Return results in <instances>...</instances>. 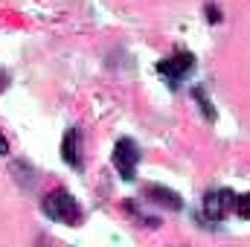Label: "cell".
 I'll use <instances>...</instances> for the list:
<instances>
[{
	"label": "cell",
	"instance_id": "obj_6",
	"mask_svg": "<svg viewBox=\"0 0 250 247\" xmlns=\"http://www.w3.org/2000/svg\"><path fill=\"white\" fill-rule=\"evenodd\" d=\"M146 198H148L151 204H160V206L175 209V212L184 206V201H181V195H178V192H172V189H166V186H157V184L146 186Z\"/></svg>",
	"mask_w": 250,
	"mask_h": 247
},
{
	"label": "cell",
	"instance_id": "obj_9",
	"mask_svg": "<svg viewBox=\"0 0 250 247\" xmlns=\"http://www.w3.org/2000/svg\"><path fill=\"white\" fill-rule=\"evenodd\" d=\"M204 12H207V21H209V23H221V6L207 3V6H204Z\"/></svg>",
	"mask_w": 250,
	"mask_h": 247
},
{
	"label": "cell",
	"instance_id": "obj_7",
	"mask_svg": "<svg viewBox=\"0 0 250 247\" xmlns=\"http://www.w3.org/2000/svg\"><path fill=\"white\" fill-rule=\"evenodd\" d=\"M192 96L201 102V111H204V117H207V123H215V111H212V102H209V96H207V90L204 87H195L192 90Z\"/></svg>",
	"mask_w": 250,
	"mask_h": 247
},
{
	"label": "cell",
	"instance_id": "obj_3",
	"mask_svg": "<svg viewBox=\"0 0 250 247\" xmlns=\"http://www.w3.org/2000/svg\"><path fill=\"white\" fill-rule=\"evenodd\" d=\"M137 166H140V148L131 137H120L114 145V169L120 172L123 181L137 178Z\"/></svg>",
	"mask_w": 250,
	"mask_h": 247
},
{
	"label": "cell",
	"instance_id": "obj_4",
	"mask_svg": "<svg viewBox=\"0 0 250 247\" xmlns=\"http://www.w3.org/2000/svg\"><path fill=\"white\" fill-rule=\"evenodd\" d=\"M233 206H236V195L230 189H224V186L221 189H209L204 195V218L212 221V224L224 221L233 212Z\"/></svg>",
	"mask_w": 250,
	"mask_h": 247
},
{
	"label": "cell",
	"instance_id": "obj_2",
	"mask_svg": "<svg viewBox=\"0 0 250 247\" xmlns=\"http://www.w3.org/2000/svg\"><path fill=\"white\" fill-rule=\"evenodd\" d=\"M192 70H195V56L187 53V50H181V53H175V56H169V59H163V62L157 64V76L169 87L184 84L189 76H192Z\"/></svg>",
	"mask_w": 250,
	"mask_h": 247
},
{
	"label": "cell",
	"instance_id": "obj_11",
	"mask_svg": "<svg viewBox=\"0 0 250 247\" xmlns=\"http://www.w3.org/2000/svg\"><path fill=\"white\" fill-rule=\"evenodd\" d=\"M6 84H9V73H6V70H0V93L6 90Z\"/></svg>",
	"mask_w": 250,
	"mask_h": 247
},
{
	"label": "cell",
	"instance_id": "obj_10",
	"mask_svg": "<svg viewBox=\"0 0 250 247\" xmlns=\"http://www.w3.org/2000/svg\"><path fill=\"white\" fill-rule=\"evenodd\" d=\"M0 157H9V137L0 131Z\"/></svg>",
	"mask_w": 250,
	"mask_h": 247
},
{
	"label": "cell",
	"instance_id": "obj_1",
	"mask_svg": "<svg viewBox=\"0 0 250 247\" xmlns=\"http://www.w3.org/2000/svg\"><path fill=\"white\" fill-rule=\"evenodd\" d=\"M41 209L50 221H59V224H67V227H76L82 221V206L79 201L67 192V189H53L44 195L41 201Z\"/></svg>",
	"mask_w": 250,
	"mask_h": 247
},
{
	"label": "cell",
	"instance_id": "obj_5",
	"mask_svg": "<svg viewBox=\"0 0 250 247\" xmlns=\"http://www.w3.org/2000/svg\"><path fill=\"white\" fill-rule=\"evenodd\" d=\"M62 157L70 169H76V172L82 169V134H79V128H67V131H64Z\"/></svg>",
	"mask_w": 250,
	"mask_h": 247
},
{
	"label": "cell",
	"instance_id": "obj_8",
	"mask_svg": "<svg viewBox=\"0 0 250 247\" xmlns=\"http://www.w3.org/2000/svg\"><path fill=\"white\" fill-rule=\"evenodd\" d=\"M236 215L242 218V221H250V192H245V195H236Z\"/></svg>",
	"mask_w": 250,
	"mask_h": 247
}]
</instances>
